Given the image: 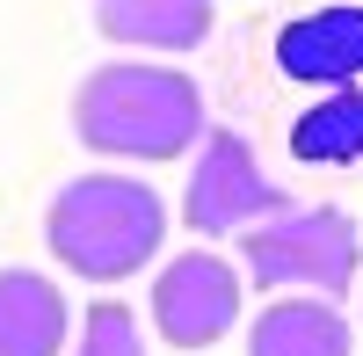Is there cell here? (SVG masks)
Segmentation results:
<instances>
[{"label":"cell","instance_id":"cell-1","mask_svg":"<svg viewBox=\"0 0 363 356\" xmlns=\"http://www.w3.org/2000/svg\"><path fill=\"white\" fill-rule=\"evenodd\" d=\"M203 124V87L182 66H95L73 87V138L102 160H182Z\"/></svg>","mask_w":363,"mask_h":356},{"label":"cell","instance_id":"cell-2","mask_svg":"<svg viewBox=\"0 0 363 356\" xmlns=\"http://www.w3.org/2000/svg\"><path fill=\"white\" fill-rule=\"evenodd\" d=\"M167 240V204L153 182L131 174H80L51 196L44 211V247L58 269H73L87 284H124Z\"/></svg>","mask_w":363,"mask_h":356},{"label":"cell","instance_id":"cell-3","mask_svg":"<svg viewBox=\"0 0 363 356\" xmlns=\"http://www.w3.org/2000/svg\"><path fill=\"white\" fill-rule=\"evenodd\" d=\"M240 269L262 291H313V299H342L363 269V233L349 211L313 204V211H284L240 233Z\"/></svg>","mask_w":363,"mask_h":356},{"label":"cell","instance_id":"cell-4","mask_svg":"<svg viewBox=\"0 0 363 356\" xmlns=\"http://www.w3.org/2000/svg\"><path fill=\"white\" fill-rule=\"evenodd\" d=\"M291 196L284 182H269L255 167L247 138L240 131H203V153L189 167V189H182V226L196 240H225V233H247L262 218H284Z\"/></svg>","mask_w":363,"mask_h":356},{"label":"cell","instance_id":"cell-5","mask_svg":"<svg viewBox=\"0 0 363 356\" xmlns=\"http://www.w3.org/2000/svg\"><path fill=\"white\" fill-rule=\"evenodd\" d=\"M240 299H247V291H240L233 262L211 255V247H189V255H174L153 277V328H160L167 349H211V342L233 335Z\"/></svg>","mask_w":363,"mask_h":356},{"label":"cell","instance_id":"cell-6","mask_svg":"<svg viewBox=\"0 0 363 356\" xmlns=\"http://www.w3.org/2000/svg\"><path fill=\"white\" fill-rule=\"evenodd\" d=\"M277 66L306 87H363V8H320L284 22Z\"/></svg>","mask_w":363,"mask_h":356},{"label":"cell","instance_id":"cell-7","mask_svg":"<svg viewBox=\"0 0 363 356\" xmlns=\"http://www.w3.org/2000/svg\"><path fill=\"white\" fill-rule=\"evenodd\" d=\"M73 313L44 269H0V356H66Z\"/></svg>","mask_w":363,"mask_h":356},{"label":"cell","instance_id":"cell-8","mask_svg":"<svg viewBox=\"0 0 363 356\" xmlns=\"http://www.w3.org/2000/svg\"><path fill=\"white\" fill-rule=\"evenodd\" d=\"M211 15V0H95V29L124 51H196Z\"/></svg>","mask_w":363,"mask_h":356},{"label":"cell","instance_id":"cell-9","mask_svg":"<svg viewBox=\"0 0 363 356\" xmlns=\"http://www.w3.org/2000/svg\"><path fill=\"white\" fill-rule=\"evenodd\" d=\"M247 356H349V320L335 299H277L247 328Z\"/></svg>","mask_w":363,"mask_h":356},{"label":"cell","instance_id":"cell-10","mask_svg":"<svg viewBox=\"0 0 363 356\" xmlns=\"http://www.w3.org/2000/svg\"><path fill=\"white\" fill-rule=\"evenodd\" d=\"M291 153L306 167H349V160H363V87H327V95L291 124Z\"/></svg>","mask_w":363,"mask_h":356},{"label":"cell","instance_id":"cell-11","mask_svg":"<svg viewBox=\"0 0 363 356\" xmlns=\"http://www.w3.org/2000/svg\"><path fill=\"white\" fill-rule=\"evenodd\" d=\"M66 356H145V335H138L131 306H116V299H95V306H87V320L73 328Z\"/></svg>","mask_w":363,"mask_h":356}]
</instances>
